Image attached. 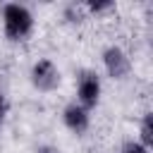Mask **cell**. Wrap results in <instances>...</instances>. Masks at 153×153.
<instances>
[{"instance_id":"cell-1","label":"cell","mask_w":153,"mask_h":153,"mask_svg":"<svg viewBox=\"0 0 153 153\" xmlns=\"http://www.w3.org/2000/svg\"><path fill=\"white\" fill-rule=\"evenodd\" d=\"M2 26H5V36L10 41H24L33 29V17H31L29 7L10 2L2 10Z\"/></svg>"},{"instance_id":"cell-2","label":"cell","mask_w":153,"mask_h":153,"mask_svg":"<svg viewBox=\"0 0 153 153\" xmlns=\"http://www.w3.org/2000/svg\"><path fill=\"white\" fill-rule=\"evenodd\" d=\"M76 96L81 108H93L100 98V76L93 69H81L76 74Z\"/></svg>"},{"instance_id":"cell-3","label":"cell","mask_w":153,"mask_h":153,"mask_svg":"<svg viewBox=\"0 0 153 153\" xmlns=\"http://www.w3.org/2000/svg\"><path fill=\"white\" fill-rule=\"evenodd\" d=\"M31 84L38 91H55L60 86V69L50 60H38L31 67Z\"/></svg>"},{"instance_id":"cell-4","label":"cell","mask_w":153,"mask_h":153,"mask_svg":"<svg viewBox=\"0 0 153 153\" xmlns=\"http://www.w3.org/2000/svg\"><path fill=\"white\" fill-rule=\"evenodd\" d=\"M103 65L112 79H124L131 72V60L127 57V53L120 45H110L103 50Z\"/></svg>"},{"instance_id":"cell-5","label":"cell","mask_w":153,"mask_h":153,"mask_svg":"<svg viewBox=\"0 0 153 153\" xmlns=\"http://www.w3.org/2000/svg\"><path fill=\"white\" fill-rule=\"evenodd\" d=\"M62 120H65V124H67L74 134H84V131L88 129V124H91L88 110L81 108L79 103H69V105L65 108V112H62Z\"/></svg>"},{"instance_id":"cell-6","label":"cell","mask_w":153,"mask_h":153,"mask_svg":"<svg viewBox=\"0 0 153 153\" xmlns=\"http://www.w3.org/2000/svg\"><path fill=\"white\" fill-rule=\"evenodd\" d=\"M86 14H88V10H86V5H81V2H69V5H65V19H67V22H84Z\"/></svg>"},{"instance_id":"cell-7","label":"cell","mask_w":153,"mask_h":153,"mask_svg":"<svg viewBox=\"0 0 153 153\" xmlns=\"http://www.w3.org/2000/svg\"><path fill=\"white\" fill-rule=\"evenodd\" d=\"M139 143L146 148H151V143H153V115L151 112H146L141 120V141Z\"/></svg>"},{"instance_id":"cell-8","label":"cell","mask_w":153,"mask_h":153,"mask_svg":"<svg viewBox=\"0 0 153 153\" xmlns=\"http://www.w3.org/2000/svg\"><path fill=\"white\" fill-rule=\"evenodd\" d=\"M122 153H148V148L141 146L139 141H127V143L122 146Z\"/></svg>"},{"instance_id":"cell-9","label":"cell","mask_w":153,"mask_h":153,"mask_svg":"<svg viewBox=\"0 0 153 153\" xmlns=\"http://www.w3.org/2000/svg\"><path fill=\"white\" fill-rule=\"evenodd\" d=\"M112 7V2H86V10L88 12H103V10H110Z\"/></svg>"},{"instance_id":"cell-10","label":"cell","mask_w":153,"mask_h":153,"mask_svg":"<svg viewBox=\"0 0 153 153\" xmlns=\"http://www.w3.org/2000/svg\"><path fill=\"white\" fill-rule=\"evenodd\" d=\"M7 110H10V105H7V98H5V93L0 91V129H2V124H5Z\"/></svg>"},{"instance_id":"cell-11","label":"cell","mask_w":153,"mask_h":153,"mask_svg":"<svg viewBox=\"0 0 153 153\" xmlns=\"http://www.w3.org/2000/svg\"><path fill=\"white\" fill-rule=\"evenodd\" d=\"M36 153H60L57 148H53V146H38V151Z\"/></svg>"}]
</instances>
